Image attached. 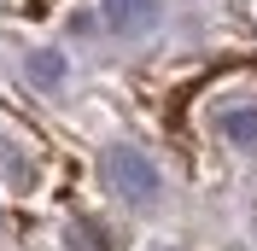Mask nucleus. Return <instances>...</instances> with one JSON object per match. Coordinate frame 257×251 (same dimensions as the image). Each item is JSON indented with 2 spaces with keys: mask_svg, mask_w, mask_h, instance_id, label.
<instances>
[{
  "mask_svg": "<svg viewBox=\"0 0 257 251\" xmlns=\"http://www.w3.org/2000/svg\"><path fill=\"white\" fill-rule=\"evenodd\" d=\"M105 181H111L128 204H152L158 199V164H152L141 146H111V152H105Z\"/></svg>",
  "mask_w": 257,
  "mask_h": 251,
  "instance_id": "f257e3e1",
  "label": "nucleus"
},
{
  "mask_svg": "<svg viewBox=\"0 0 257 251\" xmlns=\"http://www.w3.org/2000/svg\"><path fill=\"white\" fill-rule=\"evenodd\" d=\"M105 24L117 35H141L158 24V0H105Z\"/></svg>",
  "mask_w": 257,
  "mask_h": 251,
  "instance_id": "f03ea898",
  "label": "nucleus"
},
{
  "mask_svg": "<svg viewBox=\"0 0 257 251\" xmlns=\"http://www.w3.org/2000/svg\"><path fill=\"white\" fill-rule=\"evenodd\" d=\"M216 129L228 135V146H240V152H257V105H228Z\"/></svg>",
  "mask_w": 257,
  "mask_h": 251,
  "instance_id": "7ed1b4c3",
  "label": "nucleus"
},
{
  "mask_svg": "<svg viewBox=\"0 0 257 251\" xmlns=\"http://www.w3.org/2000/svg\"><path fill=\"white\" fill-rule=\"evenodd\" d=\"M30 82H35V88H59V82H64V53H30Z\"/></svg>",
  "mask_w": 257,
  "mask_h": 251,
  "instance_id": "20e7f679",
  "label": "nucleus"
}]
</instances>
